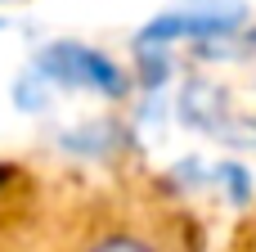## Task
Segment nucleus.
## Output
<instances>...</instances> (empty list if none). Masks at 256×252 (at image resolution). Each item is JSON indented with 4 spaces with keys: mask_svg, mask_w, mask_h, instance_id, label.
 <instances>
[{
    "mask_svg": "<svg viewBox=\"0 0 256 252\" xmlns=\"http://www.w3.org/2000/svg\"><path fill=\"white\" fill-rule=\"evenodd\" d=\"M86 252H158L148 239H140V234H104V239H94Z\"/></svg>",
    "mask_w": 256,
    "mask_h": 252,
    "instance_id": "1",
    "label": "nucleus"
}]
</instances>
